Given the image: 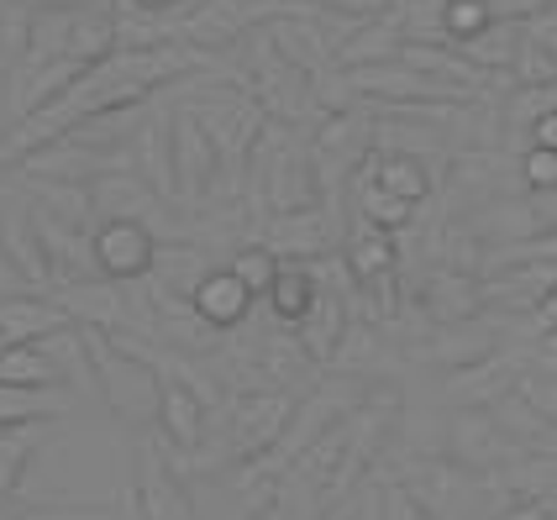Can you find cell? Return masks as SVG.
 I'll return each instance as SVG.
<instances>
[{
	"instance_id": "1",
	"label": "cell",
	"mask_w": 557,
	"mask_h": 520,
	"mask_svg": "<svg viewBox=\"0 0 557 520\" xmlns=\"http://www.w3.org/2000/svg\"><path fill=\"white\" fill-rule=\"evenodd\" d=\"M248 90L252 100L269 111V122L278 126H321L332 111L326 100L315 90V74H306L300 63H289L284 53L274 48V37L258 27L252 32V74H248Z\"/></svg>"
},
{
	"instance_id": "2",
	"label": "cell",
	"mask_w": 557,
	"mask_h": 520,
	"mask_svg": "<svg viewBox=\"0 0 557 520\" xmlns=\"http://www.w3.org/2000/svg\"><path fill=\"white\" fill-rule=\"evenodd\" d=\"M174 169H180V206L200 211L211 206L216 195V179H221V148L211 143V132L195 122L189 106H174Z\"/></svg>"
},
{
	"instance_id": "3",
	"label": "cell",
	"mask_w": 557,
	"mask_h": 520,
	"mask_svg": "<svg viewBox=\"0 0 557 520\" xmlns=\"http://www.w3.org/2000/svg\"><path fill=\"white\" fill-rule=\"evenodd\" d=\"M95 263H100V278H148L158 263V232L148 221H100L95 226Z\"/></svg>"
},
{
	"instance_id": "4",
	"label": "cell",
	"mask_w": 557,
	"mask_h": 520,
	"mask_svg": "<svg viewBox=\"0 0 557 520\" xmlns=\"http://www.w3.org/2000/svg\"><path fill=\"white\" fill-rule=\"evenodd\" d=\"M421 306H426V315H432L436 326H468L490 306V284H484V274H468V269L442 263V269H432V274L421 278Z\"/></svg>"
},
{
	"instance_id": "5",
	"label": "cell",
	"mask_w": 557,
	"mask_h": 520,
	"mask_svg": "<svg viewBox=\"0 0 557 520\" xmlns=\"http://www.w3.org/2000/svg\"><path fill=\"white\" fill-rule=\"evenodd\" d=\"M337 221L326 211H295V215H269L258 243L274 247L278 258H295V263H315V258H332L337 243Z\"/></svg>"
},
{
	"instance_id": "6",
	"label": "cell",
	"mask_w": 557,
	"mask_h": 520,
	"mask_svg": "<svg viewBox=\"0 0 557 520\" xmlns=\"http://www.w3.org/2000/svg\"><path fill=\"white\" fill-rule=\"evenodd\" d=\"M132 174L153 189L158 200L180 206V169H174V116H148L132 132Z\"/></svg>"
},
{
	"instance_id": "7",
	"label": "cell",
	"mask_w": 557,
	"mask_h": 520,
	"mask_svg": "<svg viewBox=\"0 0 557 520\" xmlns=\"http://www.w3.org/2000/svg\"><path fill=\"white\" fill-rule=\"evenodd\" d=\"M289 395L284 389H258V395H243L232 405V442H237V453L243 458H258V453H269L284 426H289Z\"/></svg>"
},
{
	"instance_id": "8",
	"label": "cell",
	"mask_w": 557,
	"mask_h": 520,
	"mask_svg": "<svg viewBox=\"0 0 557 520\" xmlns=\"http://www.w3.org/2000/svg\"><path fill=\"white\" fill-rule=\"evenodd\" d=\"M252 32V0H200L180 22V42L200 53H221L232 42H243Z\"/></svg>"
},
{
	"instance_id": "9",
	"label": "cell",
	"mask_w": 557,
	"mask_h": 520,
	"mask_svg": "<svg viewBox=\"0 0 557 520\" xmlns=\"http://www.w3.org/2000/svg\"><path fill=\"white\" fill-rule=\"evenodd\" d=\"M252 300H258V295H252L248 284L232 274L226 263H221V269H211V274L200 278V289L189 295L195 315H200L211 332H237V326L252 315Z\"/></svg>"
},
{
	"instance_id": "10",
	"label": "cell",
	"mask_w": 557,
	"mask_h": 520,
	"mask_svg": "<svg viewBox=\"0 0 557 520\" xmlns=\"http://www.w3.org/2000/svg\"><path fill=\"white\" fill-rule=\"evenodd\" d=\"M510 79H516L521 90L557 85V11L536 16V22H521V32H516V59H510Z\"/></svg>"
},
{
	"instance_id": "11",
	"label": "cell",
	"mask_w": 557,
	"mask_h": 520,
	"mask_svg": "<svg viewBox=\"0 0 557 520\" xmlns=\"http://www.w3.org/2000/svg\"><path fill=\"white\" fill-rule=\"evenodd\" d=\"M211 269H216L211 252L200 243H185V237H180V243H158V263L143 284H148L153 295H169V300H189Z\"/></svg>"
},
{
	"instance_id": "12",
	"label": "cell",
	"mask_w": 557,
	"mask_h": 520,
	"mask_svg": "<svg viewBox=\"0 0 557 520\" xmlns=\"http://www.w3.org/2000/svg\"><path fill=\"white\" fill-rule=\"evenodd\" d=\"M0 252L27 274V284L37 295L53 284V269H48L42 237H37V226H32V211H22V206H5V211H0Z\"/></svg>"
},
{
	"instance_id": "13",
	"label": "cell",
	"mask_w": 557,
	"mask_h": 520,
	"mask_svg": "<svg viewBox=\"0 0 557 520\" xmlns=\"http://www.w3.org/2000/svg\"><path fill=\"white\" fill-rule=\"evenodd\" d=\"M74 321H69V310L59 300H48V295H11V300H0V332L11 342H48L69 332Z\"/></svg>"
},
{
	"instance_id": "14",
	"label": "cell",
	"mask_w": 557,
	"mask_h": 520,
	"mask_svg": "<svg viewBox=\"0 0 557 520\" xmlns=\"http://www.w3.org/2000/svg\"><path fill=\"white\" fill-rule=\"evenodd\" d=\"M342 263H347V274L358 278V284L400 274V237L384 232V226H373V221H358V232L342 247Z\"/></svg>"
},
{
	"instance_id": "15",
	"label": "cell",
	"mask_w": 557,
	"mask_h": 520,
	"mask_svg": "<svg viewBox=\"0 0 557 520\" xmlns=\"http://www.w3.org/2000/svg\"><path fill=\"white\" fill-rule=\"evenodd\" d=\"M158 426L180 453H195L206 442V399L174 379H158Z\"/></svg>"
},
{
	"instance_id": "16",
	"label": "cell",
	"mask_w": 557,
	"mask_h": 520,
	"mask_svg": "<svg viewBox=\"0 0 557 520\" xmlns=\"http://www.w3.org/2000/svg\"><path fill=\"white\" fill-rule=\"evenodd\" d=\"M347 295H337V289H321V300L310 306V315L295 326V342L306 347L310 363H332L337 358L342 337H347Z\"/></svg>"
},
{
	"instance_id": "17",
	"label": "cell",
	"mask_w": 557,
	"mask_h": 520,
	"mask_svg": "<svg viewBox=\"0 0 557 520\" xmlns=\"http://www.w3.org/2000/svg\"><path fill=\"white\" fill-rule=\"evenodd\" d=\"M263 300H269V315H274L278 326H289V332H295V326L310 315V306L321 300V278H315V269H310V263L284 258Z\"/></svg>"
},
{
	"instance_id": "18",
	"label": "cell",
	"mask_w": 557,
	"mask_h": 520,
	"mask_svg": "<svg viewBox=\"0 0 557 520\" xmlns=\"http://www.w3.org/2000/svg\"><path fill=\"white\" fill-rule=\"evenodd\" d=\"M137 468H143V479H137V510H143V520H195L180 479L158 462L153 447H137Z\"/></svg>"
},
{
	"instance_id": "19",
	"label": "cell",
	"mask_w": 557,
	"mask_h": 520,
	"mask_svg": "<svg viewBox=\"0 0 557 520\" xmlns=\"http://www.w3.org/2000/svg\"><path fill=\"white\" fill-rule=\"evenodd\" d=\"M358 174H369L379 189L400 195L410 206H426V200H432V174H426V163L416 153H373Z\"/></svg>"
},
{
	"instance_id": "20",
	"label": "cell",
	"mask_w": 557,
	"mask_h": 520,
	"mask_svg": "<svg viewBox=\"0 0 557 520\" xmlns=\"http://www.w3.org/2000/svg\"><path fill=\"white\" fill-rule=\"evenodd\" d=\"M0 384H16V389H48L59 384V363L42 342H11L0 352Z\"/></svg>"
},
{
	"instance_id": "21",
	"label": "cell",
	"mask_w": 557,
	"mask_h": 520,
	"mask_svg": "<svg viewBox=\"0 0 557 520\" xmlns=\"http://www.w3.org/2000/svg\"><path fill=\"white\" fill-rule=\"evenodd\" d=\"M37 206L48 215H59L63 226H74V232H85V237H95V195L90 184H63V179H42L37 184Z\"/></svg>"
},
{
	"instance_id": "22",
	"label": "cell",
	"mask_w": 557,
	"mask_h": 520,
	"mask_svg": "<svg viewBox=\"0 0 557 520\" xmlns=\"http://www.w3.org/2000/svg\"><path fill=\"white\" fill-rule=\"evenodd\" d=\"M358 211H363V221H373V226H384V232H395V237H400V232L416 226L421 206H410V200H400V195L379 189L369 174H358Z\"/></svg>"
},
{
	"instance_id": "23",
	"label": "cell",
	"mask_w": 557,
	"mask_h": 520,
	"mask_svg": "<svg viewBox=\"0 0 557 520\" xmlns=\"http://www.w3.org/2000/svg\"><path fill=\"white\" fill-rule=\"evenodd\" d=\"M499 22L484 0H442V32L453 48H473L479 37H490Z\"/></svg>"
},
{
	"instance_id": "24",
	"label": "cell",
	"mask_w": 557,
	"mask_h": 520,
	"mask_svg": "<svg viewBox=\"0 0 557 520\" xmlns=\"http://www.w3.org/2000/svg\"><path fill=\"white\" fill-rule=\"evenodd\" d=\"M42 416H63L59 395H42V389H16V384H0V431L32 426Z\"/></svg>"
},
{
	"instance_id": "25",
	"label": "cell",
	"mask_w": 557,
	"mask_h": 520,
	"mask_svg": "<svg viewBox=\"0 0 557 520\" xmlns=\"http://www.w3.org/2000/svg\"><path fill=\"white\" fill-rule=\"evenodd\" d=\"M278 263H284V258H278L274 247H263V243H243L237 252H232V258H226V269L243 278L258 300L269 295V284H274V274H278Z\"/></svg>"
},
{
	"instance_id": "26",
	"label": "cell",
	"mask_w": 557,
	"mask_h": 520,
	"mask_svg": "<svg viewBox=\"0 0 557 520\" xmlns=\"http://www.w3.org/2000/svg\"><path fill=\"white\" fill-rule=\"evenodd\" d=\"M27 458H32V442L22 436V426L0 431V499L22 484V468H27Z\"/></svg>"
},
{
	"instance_id": "27",
	"label": "cell",
	"mask_w": 557,
	"mask_h": 520,
	"mask_svg": "<svg viewBox=\"0 0 557 520\" xmlns=\"http://www.w3.org/2000/svg\"><path fill=\"white\" fill-rule=\"evenodd\" d=\"M521 184L531 195H557V153L553 148H527L521 153Z\"/></svg>"
},
{
	"instance_id": "28",
	"label": "cell",
	"mask_w": 557,
	"mask_h": 520,
	"mask_svg": "<svg viewBox=\"0 0 557 520\" xmlns=\"http://www.w3.org/2000/svg\"><path fill=\"white\" fill-rule=\"evenodd\" d=\"M505 384H510V368L499 373V363H490V358H484V363H473L468 373H458V379H453V395H468V389H473V395L484 399L490 389H505Z\"/></svg>"
},
{
	"instance_id": "29",
	"label": "cell",
	"mask_w": 557,
	"mask_h": 520,
	"mask_svg": "<svg viewBox=\"0 0 557 520\" xmlns=\"http://www.w3.org/2000/svg\"><path fill=\"white\" fill-rule=\"evenodd\" d=\"M484 5L495 11V22H510V27H521V22H536V16L557 11V0H484Z\"/></svg>"
},
{
	"instance_id": "30",
	"label": "cell",
	"mask_w": 557,
	"mask_h": 520,
	"mask_svg": "<svg viewBox=\"0 0 557 520\" xmlns=\"http://www.w3.org/2000/svg\"><path fill=\"white\" fill-rule=\"evenodd\" d=\"M310 5H321V11H332V16H358V22H379V11H384V0H310Z\"/></svg>"
},
{
	"instance_id": "31",
	"label": "cell",
	"mask_w": 557,
	"mask_h": 520,
	"mask_svg": "<svg viewBox=\"0 0 557 520\" xmlns=\"http://www.w3.org/2000/svg\"><path fill=\"white\" fill-rule=\"evenodd\" d=\"M384 510H389V520H432L426 510H421V505H416V494L400 490V484L384 494Z\"/></svg>"
},
{
	"instance_id": "32",
	"label": "cell",
	"mask_w": 557,
	"mask_h": 520,
	"mask_svg": "<svg viewBox=\"0 0 557 520\" xmlns=\"http://www.w3.org/2000/svg\"><path fill=\"white\" fill-rule=\"evenodd\" d=\"M531 315H536V332H557V284L542 295V300H536V310H531Z\"/></svg>"
},
{
	"instance_id": "33",
	"label": "cell",
	"mask_w": 557,
	"mask_h": 520,
	"mask_svg": "<svg viewBox=\"0 0 557 520\" xmlns=\"http://www.w3.org/2000/svg\"><path fill=\"white\" fill-rule=\"evenodd\" d=\"M495 520H553V510H547V505H536V499H521V505H510V510L495 516Z\"/></svg>"
},
{
	"instance_id": "34",
	"label": "cell",
	"mask_w": 557,
	"mask_h": 520,
	"mask_svg": "<svg viewBox=\"0 0 557 520\" xmlns=\"http://www.w3.org/2000/svg\"><path fill=\"white\" fill-rule=\"evenodd\" d=\"M531 148H553V153H557V111L531 126Z\"/></svg>"
},
{
	"instance_id": "35",
	"label": "cell",
	"mask_w": 557,
	"mask_h": 520,
	"mask_svg": "<svg viewBox=\"0 0 557 520\" xmlns=\"http://www.w3.org/2000/svg\"><path fill=\"white\" fill-rule=\"evenodd\" d=\"M542 363L557 373V332H542Z\"/></svg>"
},
{
	"instance_id": "36",
	"label": "cell",
	"mask_w": 557,
	"mask_h": 520,
	"mask_svg": "<svg viewBox=\"0 0 557 520\" xmlns=\"http://www.w3.org/2000/svg\"><path fill=\"white\" fill-rule=\"evenodd\" d=\"M126 5H137V11H169V5H180V0H126Z\"/></svg>"
},
{
	"instance_id": "37",
	"label": "cell",
	"mask_w": 557,
	"mask_h": 520,
	"mask_svg": "<svg viewBox=\"0 0 557 520\" xmlns=\"http://www.w3.org/2000/svg\"><path fill=\"white\" fill-rule=\"evenodd\" d=\"M263 520H278V510H274V505H269V510H263Z\"/></svg>"
},
{
	"instance_id": "38",
	"label": "cell",
	"mask_w": 557,
	"mask_h": 520,
	"mask_svg": "<svg viewBox=\"0 0 557 520\" xmlns=\"http://www.w3.org/2000/svg\"><path fill=\"white\" fill-rule=\"evenodd\" d=\"M5 347H11V337H5V332H0V352H5Z\"/></svg>"
},
{
	"instance_id": "39",
	"label": "cell",
	"mask_w": 557,
	"mask_h": 520,
	"mask_svg": "<svg viewBox=\"0 0 557 520\" xmlns=\"http://www.w3.org/2000/svg\"><path fill=\"white\" fill-rule=\"evenodd\" d=\"M384 5H389V0H384Z\"/></svg>"
}]
</instances>
